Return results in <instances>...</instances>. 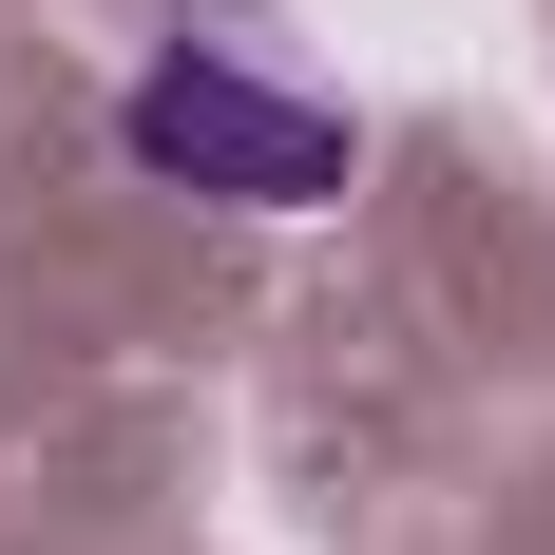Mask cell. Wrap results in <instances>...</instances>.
<instances>
[{
  "label": "cell",
  "instance_id": "1",
  "mask_svg": "<svg viewBox=\"0 0 555 555\" xmlns=\"http://www.w3.org/2000/svg\"><path fill=\"white\" fill-rule=\"evenodd\" d=\"M115 154L154 172V192H192V211H345L364 192V115L307 77V57H269L249 20H172L134 77H115Z\"/></svg>",
  "mask_w": 555,
  "mask_h": 555
}]
</instances>
